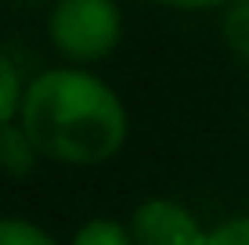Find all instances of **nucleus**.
Segmentation results:
<instances>
[{
	"label": "nucleus",
	"instance_id": "8",
	"mask_svg": "<svg viewBox=\"0 0 249 245\" xmlns=\"http://www.w3.org/2000/svg\"><path fill=\"white\" fill-rule=\"evenodd\" d=\"M0 245H58L47 231H40L36 224L18 220V216H4L0 220Z\"/></svg>",
	"mask_w": 249,
	"mask_h": 245
},
{
	"label": "nucleus",
	"instance_id": "5",
	"mask_svg": "<svg viewBox=\"0 0 249 245\" xmlns=\"http://www.w3.org/2000/svg\"><path fill=\"white\" fill-rule=\"evenodd\" d=\"M220 29H224L228 47L235 50L242 62H249V0L228 7V11H224V22H220Z\"/></svg>",
	"mask_w": 249,
	"mask_h": 245
},
{
	"label": "nucleus",
	"instance_id": "7",
	"mask_svg": "<svg viewBox=\"0 0 249 245\" xmlns=\"http://www.w3.org/2000/svg\"><path fill=\"white\" fill-rule=\"evenodd\" d=\"M22 98H25V94H22L18 72H15V65L0 54V130H4V126H11L15 112H22Z\"/></svg>",
	"mask_w": 249,
	"mask_h": 245
},
{
	"label": "nucleus",
	"instance_id": "2",
	"mask_svg": "<svg viewBox=\"0 0 249 245\" xmlns=\"http://www.w3.org/2000/svg\"><path fill=\"white\" fill-rule=\"evenodd\" d=\"M123 29V15L112 0H62L51 11V40L72 62H101Z\"/></svg>",
	"mask_w": 249,
	"mask_h": 245
},
{
	"label": "nucleus",
	"instance_id": "4",
	"mask_svg": "<svg viewBox=\"0 0 249 245\" xmlns=\"http://www.w3.org/2000/svg\"><path fill=\"white\" fill-rule=\"evenodd\" d=\"M36 155L40 151L33 148V141L25 137L22 126H4L0 130V170L7 177H15V180H22V177L33 173V166H36Z\"/></svg>",
	"mask_w": 249,
	"mask_h": 245
},
{
	"label": "nucleus",
	"instance_id": "3",
	"mask_svg": "<svg viewBox=\"0 0 249 245\" xmlns=\"http://www.w3.org/2000/svg\"><path fill=\"white\" fill-rule=\"evenodd\" d=\"M134 245H206L210 234L184 206L170 198H144L130 216Z\"/></svg>",
	"mask_w": 249,
	"mask_h": 245
},
{
	"label": "nucleus",
	"instance_id": "6",
	"mask_svg": "<svg viewBox=\"0 0 249 245\" xmlns=\"http://www.w3.org/2000/svg\"><path fill=\"white\" fill-rule=\"evenodd\" d=\"M72 245H134L130 238V231H126L123 224H116V220H87L76 231V238Z\"/></svg>",
	"mask_w": 249,
	"mask_h": 245
},
{
	"label": "nucleus",
	"instance_id": "1",
	"mask_svg": "<svg viewBox=\"0 0 249 245\" xmlns=\"http://www.w3.org/2000/svg\"><path fill=\"white\" fill-rule=\"evenodd\" d=\"M22 130L47 159L94 166L126 141L123 101L108 83L80 69H47L25 87Z\"/></svg>",
	"mask_w": 249,
	"mask_h": 245
},
{
	"label": "nucleus",
	"instance_id": "9",
	"mask_svg": "<svg viewBox=\"0 0 249 245\" xmlns=\"http://www.w3.org/2000/svg\"><path fill=\"white\" fill-rule=\"evenodd\" d=\"M206 245H249V216H238V220L220 224L217 231H210Z\"/></svg>",
	"mask_w": 249,
	"mask_h": 245
}]
</instances>
